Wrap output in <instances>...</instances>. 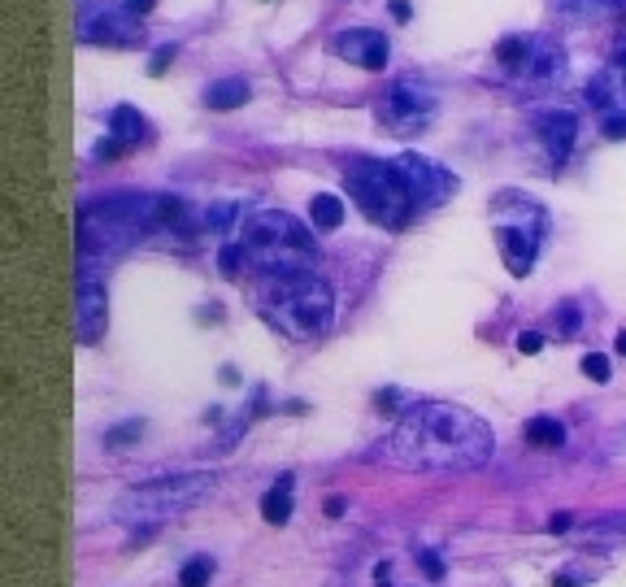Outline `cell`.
Masks as SVG:
<instances>
[{"label":"cell","mask_w":626,"mask_h":587,"mask_svg":"<svg viewBox=\"0 0 626 587\" xmlns=\"http://www.w3.org/2000/svg\"><path fill=\"white\" fill-rule=\"evenodd\" d=\"M75 31L83 44L101 48H144V22L126 4H105V0H75Z\"/></svg>","instance_id":"cell-7"},{"label":"cell","mask_w":626,"mask_h":587,"mask_svg":"<svg viewBox=\"0 0 626 587\" xmlns=\"http://www.w3.org/2000/svg\"><path fill=\"white\" fill-rule=\"evenodd\" d=\"M418 562H422V571H426V579H444V562H440L435 553H418Z\"/></svg>","instance_id":"cell-27"},{"label":"cell","mask_w":626,"mask_h":587,"mask_svg":"<svg viewBox=\"0 0 626 587\" xmlns=\"http://www.w3.org/2000/svg\"><path fill=\"white\" fill-rule=\"evenodd\" d=\"M610 453H614V458H623V453H626V427L610 436Z\"/></svg>","instance_id":"cell-34"},{"label":"cell","mask_w":626,"mask_h":587,"mask_svg":"<svg viewBox=\"0 0 626 587\" xmlns=\"http://www.w3.org/2000/svg\"><path fill=\"white\" fill-rule=\"evenodd\" d=\"M309 218H314V227L335 232V227L344 223V205H340V196H314V201H309Z\"/></svg>","instance_id":"cell-22"},{"label":"cell","mask_w":626,"mask_h":587,"mask_svg":"<svg viewBox=\"0 0 626 587\" xmlns=\"http://www.w3.org/2000/svg\"><path fill=\"white\" fill-rule=\"evenodd\" d=\"M396 170H400V179H405V188H409L413 214H418V210H435L440 201H448V196L457 192L453 170H444V166H440V161H431V157L400 153V157H396Z\"/></svg>","instance_id":"cell-10"},{"label":"cell","mask_w":626,"mask_h":587,"mask_svg":"<svg viewBox=\"0 0 626 587\" xmlns=\"http://www.w3.org/2000/svg\"><path fill=\"white\" fill-rule=\"evenodd\" d=\"M618 352H623V357H626V331H623V336H618Z\"/></svg>","instance_id":"cell-37"},{"label":"cell","mask_w":626,"mask_h":587,"mask_svg":"<svg viewBox=\"0 0 626 587\" xmlns=\"http://www.w3.org/2000/svg\"><path fill=\"white\" fill-rule=\"evenodd\" d=\"M605 135L610 139H626V114H605Z\"/></svg>","instance_id":"cell-28"},{"label":"cell","mask_w":626,"mask_h":587,"mask_svg":"<svg viewBox=\"0 0 626 587\" xmlns=\"http://www.w3.org/2000/svg\"><path fill=\"white\" fill-rule=\"evenodd\" d=\"M344 188L371 223L405 227L413 218V201H409V188H405L396 161H353L344 170Z\"/></svg>","instance_id":"cell-6"},{"label":"cell","mask_w":626,"mask_h":587,"mask_svg":"<svg viewBox=\"0 0 626 587\" xmlns=\"http://www.w3.org/2000/svg\"><path fill=\"white\" fill-rule=\"evenodd\" d=\"M249 97H252L249 79H218V83H209V88H205V105H209V110H218V114L240 110Z\"/></svg>","instance_id":"cell-17"},{"label":"cell","mask_w":626,"mask_h":587,"mask_svg":"<svg viewBox=\"0 0 626 587\" xmlns=\"http://www.w3.org/2000/svg\"><path fill=\"white\" fill-rule=\"evenodd\" d=\"M144 436V422L139 418H130L123 427H114V431H105V449H126L130 440H139Z\"/></svg>","instance_id":"cell-25"},{"label":"cell","mask_w":626,"mask_h":587,"mask_svg":"<svg viewBox=\"0 0 626 587\" xmlns=\"http://www.w3.org/2000/svg\"><path fill=\"white\" fill-rule=\"evenodd\" d=\"M544 349V336H535V331H526V336H517V352H526V357H535V352Z\"/></svg>","instance_id":"cell-31"},{"label":"cell","mask_w":626,"mask_h":587,"mask_svg":"<svg viewBox=\"0 0 626 587\" xmlns=\"http://www.w3.org/2000/svg\"><path fill=\"white\" fill-rule=\"evenodd\" d=\"M553 587H574V579H570V575H561V579H553Z\"/></svg>","instance_id":"cell-36"},{"label":"cell","mask_w":626,"mask_h":587,"mask_svg":"<svg viewBox=\"0 0 626 587\" xmlns=\"http://www.w3.org/2000/svg\"><path fill=\"white\" fill-rule=\"evenodd\" d=\"M335 57H344L349 66H362V70H383L391 57V39H387V31H375V26H349L335 35Z\"/></svg>","instance_id":"cell-12"},{"label":"cell","mask_w":626,"mask_h":587,"mask_svg":"<svg viewBox=\"0 0 626 587\" xmlns=\"http://www.w3.org/2000/svg\"><path fill=\"white\" fill-rule=\"evenodd\" d=\"M588 101L601 114H626V57H618L614 66H605L592 83H588Z\"/></svg>","instance_id":"cell-15"},{"label":"cell","mask_w":626,"mask_h":587,"mask_svg":"<svg viewBox=\"0 0 626 587\" xmlns=\"http://www.w3.org/2000/svg\"><path fill=\"white\" fill-rule=\"evenodd\" d=\"M261 309L265 318L296 345H314L331 331L335 318V292L327 279H318L314 270L305 274H265L261 287Z\"/></svg>","instance_id":"cell-3"},{"label":"cell","mask_w":626,"mask_h":587,"mask_svg":"<svg viewBox=\"0 0 626 587\" xmlns=\"http://www.w3.org/2000/svg\"><path fill=\"white\" fill-rule=\"evenodd\" d=\"M249 261L261 274H305L318 261V244L309 227L283 210H257L240 235Z\"/></svg>","instance_id":"cell-4"},{"label":"cell","mask_w":626,"mask_h":587,"mask_svg":"<svg viewBox=\"0 0 626 587\" xmlns=\"http://www.w3.org/2000/svg\"><path fill=\"white\" fill-rule=\"evenodd\" d=\"M574 331H579V309L561 305V336H574Z\"/></svg>","instance_id":"cell-30"},{"label":"cell","mask_w":626,"mask_h":587,"mask_svg":"<svg viewBox=\"0 0 626 587\" xmlns=\"http://www.w3.org/2000/svg\"><path fill=\"white\" fill-rule=\"evenodd\" d=\"M218 492V478L214 474H166V478H148V483H135V487H126L123 496L114 500V518L118 522H130V527H139V522H166V518H174V513H183V509H196V505H205L209 496Z\"/></svg>","instance_id":"cell-5"},{"label":"cell","mask_w":626,"mask_h":587,"mask_svg":"<svg viewBox=\"0 0 626 587\" xmlns=\"http://www.w3.org/2000/svg\"><path fill=\"white\" fill-rule=\"evenodd\" d=\"M535 44L539 39H531V35H504L501 44H497V61L504 66V75H522V66L531 61V53H535Z\"/></svg>","instance_id":"cell-19"},{"label":"cell","mask_w":626,"mask_h":587,"mask_svg":"<svg viewBox=\"0 0 626 587\" xmlns=\"http://www.w3.org/2000/svg\"><path fill=\"white\" fill-rule=\"evenodd\" d=\"M231 223H240V205H231V201L209 205V210L201 214V232H227Z\"/></svg>","instance_id":"cell-23"},{"label":"cell","mask_w":626,"mask_h":587,"mask_svg":"<svg viewBox=\"0 0 626 587\" xmlns=\"http://www.w3.org/2000/svg\"><path fill=\"white\" fill-rule=\"evenodd\" d=\"M261 518L274 522V527H283V522L292 518V474H283V478L261 496Z\"/></svg>","instance_id":"cell-20"},{"label":"cell","mask_w":626,"mask_h":587,"mask_svg":"<svg viewBox=\"0 0 626 587\" xmlns=\"http://www.w3.org/2000/svg\"><path fill=\"white\" fill-rule=\"evenodd\" d=\"M522 83H531V88H553V83H561L566 79V53L557 48V44H548V39H539L535 44V53H531V61L522 66V75H517Z\"/></svg>","instance_id":"cell-16"},{"label":"cell","mask_w":626,"mask_h":587,"mask_svg":"<svg viewBox=\"0 0 626 587\" xmlns=\"http://www.w3.org/2000/svg\"><path fill=\"white\" fill-rule=\"evenodd\" d=\"M123 4L135 13V18H144V13H152V9H157V0H123Z\"/></svg>","instance_id":"cell-33"},{"label":"cell","mask_w":626,"mask_h":587,"mask_svg":"<svg viewBox=\"0 0 626 587\" xmlns=\"http://www.w3.org/2000/svg\"><path fill=\"white\" fill-rule=\"evenodd\" d=\"M535 135H539V144H544L548 161H553V166H566V161H570V153H574L579 117L570 114V110H548V114L535 117Z\"/></svg>","instance_id":"cell-13"},{"label":"cell","mask_w":626,"mask_h":587,"mask_svg":"<svg viewBox=\"0 0 626 587\" xmlns=\"http://www.w3.org/2000/svg\"><path fill=\"white\" fill-rule=\"evenodd\" d=\"M570 527H574L570 513H553V518H548V531H553V535H557V531H570Z\"/></svg>","instance_id":"cell-32"},{"label":"cell","mask_w":626,"mask_h":587,"mask_svg":"<svg viewBox=\"0 0 626 587\" xmlns=\"http://www.w3.org/2000/svg\"><path fill=\"white\" fill-rule=\"evenodd\" d=\"M566 18H626V0H553Z\"/></svg>","instance_id":"cell-18"},{"label":"cell","mask_w":626,"mask_h":587,"mask_svg":"<svg viewBox=\"0 0 626 587\" xmlns=\"http://www.w3.org/2000/svg\"><path fill=\"white\" fill-rule=\"evenodd\" d=\"M526 444L531 449H561L566 444V427L557 418H531L526 422Z\"/></svg>","instance_id":"cell-21"},{"label":"cell","mask_w":626,"mask_h":587,"mask_svg":"<svg viewBox=\"0 0 626 587\" xmlns=\"http://www.w3.org/2000/svg\"><path fill=\"white\" fill-rule=\"evenodd\" d=\"M539 239H544V210L535 201L522 196V201H513L509 210L497 214V248H501L504 266L513 274H531Z\"/></svg>","instance_id":"cell-8"},{"label":"cell","mask_w":626,"mask_h":587,"mask_svg":"<svg viewBox=\"0 0 626 587\" xmlns=\"http://www.w3.org/2000/svg\"><path fill=\"white\" fill-rule=\"evenodd\" d=\"M492 427L479 414L448 400L409 405L383 444V462L405 470H475L492 462Z\"/></svg>","instance_id":"cell-1"},{"label":"cell","mask_w":626,"mask_h":587,"mask_svg":"<svg viewBox=\"0 0 626 587\" xmlns=\"http://www.w3.org/2000/svg\"><path fill=\"white\" fill-rule=\"evenodd\" d=\"M105 323H110L105 279L92 266H79V283H75V336L83 345H96L105 336Z\"/></svg>","instance_id":"cell-11"},{"label":"cell","mask_w":626,"mask_h":587,"mask_svg":"<svg viewBox=\"0 0 626 587\" xmlns=\"http://www.w3.org/2000/svg\"><path fill=\"white\" fill-rule=\"evenodd\" d=\"M152 232H161V196L118 192V196L92 201L79 210V266L110 261Z\"/></svg>","instance_id":"cell-2"},{"label":"cell","mask_w":626,"mask_h":587,"mask_svg":"<svg viewBox=\"0 0 626 587\" xmlns=\"http://www.w3.org/2000/svg\"><path fill=\"white\" fill-rule=\"evenodd\" d=\"M209 579H214V557H192L179 575V587H209Z\"/></svg>","instance_id":"cell-24"},{"label":"cell","mask_w":626,"mask_h":587,"mask_svg":"<svg viewBox=\"0 0 626 587\" xmlns=\"http://www.w3.org/2000/svg\"><path fill=\"white\" fill-rule=\"evenodd\" d=\"M378 117L391 135H422L431 122H435V97L426 88H418L413 79H400L387 88L383 105H378Z\"/></svg>","instance_id":"cell-9"},{"label":"cell","mask_w":626,"mask_h":587,"mask_svg":"<svg viewBox=\"0 0 626 587\" xmlns=\"http://www.w3.org/2000/svg\"><path fill=\"white\" fill-rule=\"evenodd\" d=\"M170 57H174V44H166V48H157V53H152V66H148V70H152V75H166V66H170Z\"/></svg>","instance_id":"cell-29"},{"label":"cell","mask_w":626,"mask_h":587,"mask_svg":"<svg viewBox=\"0 0 626 587\" xmlns=\"http://www.w3.org/2000/svg\"><path fill=\"white\" fill-rule=\"evenodd\" d=\"M583 374H588L592 383H610V357L588 352V357H583Z\"/></svg>","instance_id":"cell-26"},{"label":"cell","mask_w":626,"mask_h":587,"mask_svg":"<svg viewBox=\"0 0 626 587\" xmlns=\"http://www.w3.org/2000/svg\"><path fill=\"white\" fill-rule=\"evenodd\" d=\"M148 139V122L130 105H114L110 110V139L96 144V157H123L126 148H139Z\"/></svg>","instance_id":"cell-14"},{"label":"cell","mask_w":626,"mask_h":587,"mask_svg":"<svg viewBox=\"0 0 626 587\" xmlns=\"http://www.w3.org/2000/svg\"><path fill=\"white\" fill-rule=\"evenodd\" d=\"M391 13H396V18H400V22H409V13H413V9H409V4H405V0H396V4H391Z\"/></svg>","instance_id":"cell-35"}]
</instances>
